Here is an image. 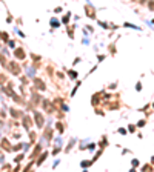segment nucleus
<instances>
[{
  "instance_id": "obj_1",
  "label": "nucleus",
  "mask_w": 154,
  "mask_h": 172,
  "mask_svg": "<svg viewBox=\"0 0 154 172\" xmlns=\"http://www.w3.org/2000/svg\"><path fill=\"white\" fill-rule=\"evenodd\" d=\"M15 56L20 57V58H23V51H22V49H17V51H15Z\"/></svg>"
}]
</instances>
